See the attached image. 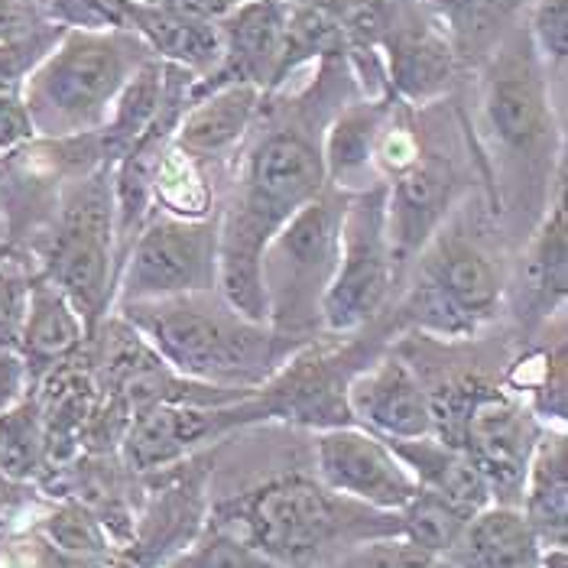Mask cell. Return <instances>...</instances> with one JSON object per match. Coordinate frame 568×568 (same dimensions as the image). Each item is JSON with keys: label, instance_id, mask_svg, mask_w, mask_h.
<instances>
[{"label": "cell", "instance_id": "cell-1", "mask_svg": "<svg viewBox=\"0 0 568 568\" xmlns=\"http://www.w3.org/2000/svg\"><path fill=\"white\" fill-rule=\"evenodd\" d=\"M315 101L270 104L263 98L234 156L227 202L219 209V293L257 322H266L261 286L266 244L325 189L322 131L332 114Z\"/></svg>", "mask_w": 568, "mask_h": 568}, {"label": "cell", "instance_id": "cell-2", "mask_svg": "<svg viewBox=\"0 0 568 568\" xmlns=\"http://www.w3.org/2000/svg\"><path fill=\"white\" fill-rule=\"evenodd\" d=\"M478 69V128L471 140L490 189V212L526 215L536 224L566 173V160L552 88L526 27H514Z\"/></svg>", "mask_w": 568, "mask_h": 568}, {"label": "cell", "instance_id": "cell-3", "mask_svg": "<svg viewBox=\"0 0 568 568\" xmlns=\"http://www.w3.org/2000/svg\"><path fill=\"white\" fill-rule=\"evenodd\" d=\"M276 568H328L377 539L399 536V514L328 490L315 475H280L212 504Z\"/></svg>", "mask_w": 568, "mask_h": 568}, {"label": "cell", "instance_id": "cell-4", "mask_svg": "<svg viewBox=\"0 0 568 568\" xmlns=\"http://www.w3.org/2000/svg\"><path fill=\"white\" fill-rule=\"evenodd\" d=\"M114 315H121L179 377L205 387L257 390L296 354L266 322L237 312L219 290L124 303Z\"/></svg>", "mask_w": 568, "mask_h": 568}, {"label": "cell", "instance_id": "cell-5", "mask_svg": "<svg viewBox=\"0 0 568 568\" xmlns=\"http://www.w3.org/2000/svg\"><path fill=\"white\" fill-rule=\"evenodd\" d=\"M413 263L416 280L396 308V322L442 342H462L500 315L507 263L497 251V234L484 224L481 209H475L468 195Z\"/></svg>", "mask_w": 568, "mask_h": 568}, {"label": "cell", "instance_id": "cell-6", "mask_svg": "<svg viewBox=\"0 0 568 568\" xmlns=\"http://www.w3.org/2000/svg\"><path fill=\"white\" fill-rule=\"evenodd\" d=\"M156 59L133 30L69 27L33 69L20 101L43 140H65L104 128L121 88Z\"/></svg>", "mask_w": 568, "mask_h": 568}, {"label": "cell", "instance_id": "cell-7", "mask_svg": "<svg viewBox=\"0 0 568 568\" xmlns=\"http://www.w3.org/2000/svg\"><path fill=\"white\" fill-rule=\"evenodd\" d=\"M351 195L322 189L286 221L261 257V286L270 332L303 351L322 342V300L338 266V234Z\"/></svg>", "mask_w": 568, "mask_h": 568}, {"label": "cell", "instance_id": "cell-8", "mask_svg": "<svg viewBox=\"0 0 568 568\" xmlns=\"http://www.w3.org/2000/svg\"><path fill=\"white\" fill-rule=\"evenodd\" d=\"M114 166H98L59 189L52 219L40 241V273L55 283L88 328L114 312L118 247H114Z\"/></svg>", "mask_w": 568, "mask_h": 568}, {"label": "cell", "instance_id": "cell-9", "mask_svg": "<svg viewBox=\"0 0 568 568\" xmlns=\"http://www.w3.org/2000/svg\"><path fill=\"white\" fill-rule=\"evenodd\" d=\"M433 423L442 442L458 445L484 475L490 500L517 507L526 468L546 426L520 396L481 377H458L429 387Z\"/></svg>", "mask_w": 568, "mask_h": 568}, {"label": "cell", "instance_id": "cell-10", "mask_svg": "<svg viewBox=\"0 0 568 568\" xmlns=\"http://www.w3.org/2000/svg\"><path fill=\"white\" fill-rule=\"evenodd\" d=\"M399 270L387 224V182L351 195L338 234V266L322 300V332L354 335L384 315Z\"/></svg>", "mask_w": 568, "mask_h": 568}, {"label": "cell", "instance_id": "cell-11", "mask_svg": "<svg viewBox=\"0 0 568 568\" xmlns=\"http://www.w3.org/2000/svg\"><path fill=\"white\" fill-rule=\"evenodd\" d=\"M384 332L381 318L374 328V338H348L342 348H325L322 342L296 351L257 394L247 396L244 416L247 426L283 419L308 426L315 433L354 426L348 409V384L357 371H364L381 351H384Z\"/></svg>", "mask_w": 568, "mask_h": 568}, {"label": "cell", "instance_id": "cell-12", "mask_svg": "<svg viewBox=\"0 0 568 568\" xmlns=\"http://www.w3.org/2000/svg\"><path fill=\"white\" fill-rule=\"evenodd\" d=\"M205 290H219V212L209 219L153 212L118 273L114 308Z\"/></svg>", "mask_w": 568, "mask_h": 568}, {"label": "cell", "instance_id": "cell-13", "mask_svg": "<svg viewBox=\"0 0 568 568\" xmlns=\"http://www.w3.org/2000/svg\"><path fill=\"white\" fill-rule=\"evenodd\" d=\"M215 471L212 452H195L185 462L153 475H140V504L133 514L124 559L140 568H163L202 532L212 514L209 481Z\"/></svg>", "mask_w": 568, "mask_h": 568}, {"label": "cell", "instance_id": "cell-14", "mask_svg": "<svg viewBox=\"0 0 568 568\" xmlns=\"http://www.w3.org/2000/svg\"><path fill=\"white\" fill-rule=\"evenodd\" d=\"M377 49L390 94L409 108L438 104L462 69L442 20L423 0H396Z\"/></svg>", "mask_w": 568, "mask_h": 568}, {"label": "cell", "instance_id": "cell-15", "mask_svg": "<svg viewBox=\"0 0 568 568\" xmlns=\"http://www.w3.org/2000/svg\"><path fill=\"white\" fill-rule=\"evenodd\" d=\"M315 478L328 490L367 504L374 510L396 514L419 484L396 458V452L381 436L361 426H338L315 433Z\"/></svg>", "mask_w": 568, "mask_h": 568}, {"label": "cell", "instance_id": "cell-16", "mask_svg": "<svg viewBox=\"0 0 568 568\" xmlns=\"http://www.w3.org/2000/svg\"><path fill=\"white\" fill-rule=\"evenodd\" d=\"M462 199L465 175L455 156H448L442 146L426 143L423 136L419 156L387 182V224L399 276L409 270V263L416 261V254L429 244V237Z\"/></svg>", "mask_w": 568, "mask_h": 568}, {"label": "cell", "instance_id": "cell-17", "mask_svg": "<svg viewBox=\"0 0 568 568\" xmlns=\"http://www.w3.org/2000/svg\"><path fill=\"white\" fill-rule=\"evenodd\" d=\"M286 0H244L219 20V65L192 85V98L212 88L244 85L263 94L280 91L286 82Z\"/></svg>", "mask_w": 568, "mask_h": 568}, {"label": "cell", "instance_id": "cell-18", "mask_svg": "<svg viewBox=\"0 0 568 568\" xmlns=\"http://www.w3.org/2000/svg\"><path fill=\"white\" fill-rule=\"evenodd\" d=\"M241 403L227 406H185V403H153L136 409L121 438L118 458L133 475H153L185 462L205 442H219L234 429H244Z\"/></svg>", "mask_w": 568, "mask_h": 568}, {"label": "cell", "instance_id": "cell-19", "mask_svg": "<svg viewBox=\"0 0 568 568\" xmlns=\"http://www.w3.org/2000/svg\"><path fill=\"white\" fill-rule=\"evenodd\" d=\"M348 409L354 426L387 442L436 433L426 381L403 351L384 348L364 371L354 374L348 384Z\"/></svg>", "mask_w": 568, "mask_h": 568}, {"label": "cell", "instance_id": "cell-20", "mask_svg": "<svg viewBox=\"0 0 568 568\" xmlns=\"http://www.w3.org/2000/svg\"><path fill=\"white\" fill-rule=\"evenodd\" d=\"M261 88L244 85V82L195 94L175 128L173 146L192 163L205 166L209 173L224 160L234 163L241 143L247 140V133L261 114Z\"/></svg>", "mask_w": 568, "mask_h": 568}, {"label": "cell", "instance_id": "cell-21", "mask_svg": "<svg viewBox=\"0 0 568 568\" xmlns=\"http://www.w3.org/2000/svg\"><path fill=\"white\" fill-rule=\"evenodd\" d=\"M394 94L384 98H354L338 104L322 131V163L325 185L342 195H361L374 185H384L377 173V136L394 108Z\"/></svg>", "mask_w": 568, "mask_h": 568}, {"label": "cell", "instance_id": "cell-22", "mask_svg": "<svg viewBox=\"0 0 568 568\" xmlns=\"http://www.w3.org/2000/svg\"><path fill=\"white\" fill-rule=\"evenodd\" d=\"M568 296V212L566 173L559 179L542 219L532 224L520 263V318L529 332L566 312Z\"/></svg>", "mask_w": 568, "mask_h": 568}, {"label": "cell", "instance_id": "cell-23", "mask_svg": "<svg viewBox=\"0 0 568 568\" xmlns=\"http://www.w3.org/2000/svg\"><path fill=\"white\" fill-rule=\"evenodd\" d=\"M539 342L526 345L507 367L504 387L520 396L546 429H566L568 423V354L566 312L536 328Z\"/></svg>", "mask_w": 568, "mask_h": 568}, {"label": "cell", "instance_id": "cell-24", "mask_svg": "<svg viewBox=\"0 0 568 568\" xmlns=\"http://www.w3.org/2000/svg\"><path fill=\"white\" fill-rule=\"evenodd\" d=\"M128 30H133L160 62L185 69L189 75L205 79L221 59L219 23L160 3L128 0Z\"/></svg>", "mask_w": 568, "mask_h": 568}, {"label": "cell", "instance_id": "cell-25", "mask_svg": "<svg viewBox=\"0 0 568 568\" xmlns=\"http://www.w3.org/2000/svg\"><path fill=\"white\" fill-rule=\"evenodd\" d=\"M88 342V328L75 306L65 300V293L49 283L40 270H33L30 280V303H27V318L20 332V348L17 354L27 364L30 384L37 387L45 374L79 354Z\"/></svg>", "mask_w": 568, "mask_h": 568}, {"label": "cell", "instance_id": "cell-26", "mask_svg": "<svg viewBox=\"0 0 568 568\" xmlns=\"http://www.w3.org/2000/svg\"><path fill=\"white\" fill-rule=\"evenodd\" d=\"M539 549L520 507L487 504L465 524L445 562L452 568H536Z\"/></svg>", "mask_w": 568, "mask_h": 568}, {"label": "cell", "instance_id": "cell-27", "mask_svg": "<svg viewBox=\"0 0 568 568\" xmlns=\"http://www.w3.org/2000/svg\"><path fill=\"white\" fill-rule=\"evenodd\" d=\"M520 514L539 546H568V442L566 429H546L529 458Z\"/></svg>", "mask_w": 568, "mask_h": 568}, {"label": "cell", "instance_id": "cell-28", "mask_svg": "<svg viewBox=\"0 0 568 568\" xmlns=\"http://www.w3.org/2000/svg\"><path fill=\"white\" fill-rule=\"evenodd\" d=\"M387 442V438H384ZM396 452V458L406 465L413 481L423 490H433L438 497L478 514L481 507L494 504L487 481L478 471V465L452 442H442L438 436L423 438H396L387 442Z\"/></svg>", "mask_w": 568, "mask_h": 568}, {"label": "cell", "instance_id": "cell-29", "mask_svg": "<svg viewBox=\"0 0 568 568\" xmlns=\"http://www.w3.org/2000/svg\"><path fill=\"white\" fill-rule=\"evenodd\" d=\"M433 7L448 40L455 45V55L462 65L478 69L484 59L500 45V40L520 27L526 0H423Z\"/></svg>", "mask_w": 568, "mask_h": 568}, {"label": "cell", "instance_id": "cell-30", "mask_svg": "<svg viewBox=\"0 0 568 568\" xmlns=\"http://www.w3.org/2000/svg\"><path fill=\"white\" fill-rule=\"evenodd\" d=\"M33 532L55 556L79 562V566L104 568L118 556V546L108 536L104 524L94 517V510L88 504L75 500V497L49 500V507L43 510L40 524L33 526Z\"/></svg>", "mask_w": 568, "mask_h": 568}, {"label": "cell", "instance_id": "cell-31", "mask_svg": "<svg viewBox=\"0 0 568 568\" xmlns=\"http://www.w3.org/2000/svg\"><path fill=\"white\" fill-rule=\"evenodd\" d=\"M160 101H163V62L150 59L131 82L121 88L104 128L98 131L111 163H118L133 140L150 128V121L160 111Z\"/></svg>", "mask_w": 568, "mask_h": 568}, {"label": "cell", "instance_id": "cell-32", "mask_svg": "<svg viewBox=\"0 0 568 568\" xmlns=\"http://www.w3.org/2000/svg\"><path fill=\"white\" fill-rule=\"evenodd\" d=\"M43 406L37 390L0 413V475L13 481H37L43 471Z\"/></svg>", "mask_w": 568, "mask_h": 568}, {"label": "cell", "instance_id": "cell-33", "mask_svg": "<svg viewBox=\"0 0 568 568\" xmlns=\"http://www.w3.org/2000/svg\"><path fill=\"white\" fill-rule=\"evenodd\" d=\"M396 514H399V539H406L409 546H416L423 552H433L438 559H445V552L455 546L465 524L475 517L471 510L438 497L433 490H423V487Z\"/></svg>", "mask_w": 568, "mask_h": 568}, {"label": "cell", "instance_id": "cell-34", "mask_svg": "<svg viewBox=\"0 0 568 568\" xmlns=\"http://www.w3.org/2000/svg\"><path fill=\"white\" fill-rule=\"evenodd\" d=\"M153 202H156L153 212H166L175 219H209L219 212L212 173L205 166L192 163L189 156H182L173 143H170L160 175H156Z\"/></svg>", "mask_w": 568, "mask_h": 568}, {"label": "cell", "instance_id": "cell-35", "mask_svg": "<svg viewBox=\"0 0 568 568\" xmlns=\"http://www.w3.org/2000/svg\"><path fill=\"white\" fill-rule=\"evenodd\" d=\"M163 568H276L261 549H254L237 529L219 524L209 514L202 532Z\"/></svg>", "mask_w": 568, "mask_h": 568}, {"label": "cell", "instance_id": "cell-36", "mask_svg": "<svg viewBox=\"0 0 568 568\" xmlns=\"http://www.w3.org/2000/svg\"><path fill=\"white\" fill-rule=\"evenodd\" d=\"M526 37L536 49V59L546 72L549 88H566L568 62V0H532Z\"/></svg>", "mask_w": 568, "mask_h": 568}, {"label": "cell", "instance_id": "cell-37", "mask_svg": "<svg viewBox=\"0 0 568 568\" xmlns=\"http://www.w3.org/2000/svg\"><path fill=\"white\" fill-rule=\"evenodd\" d=\"M69 27L62 23H40L27 33L0 40V94H20L33 69L55 49Z\"/></svg>", "mask_w": 568, "mask_h": 568}, {"label": "cell", "instance_id": "cell-38", "mask_svg": "<svg viewBox=\"0 0 568 568\" xmlns=\"http://www.w3.org/2000/svg\"><path fill=\"white\" fill-rule=\"evenodd\" d=\"M30 280L33 270L17 254H7L0 261V351L20 348V332L30 303Z\"/></svg>", "mask_w": 568, "mask_h": 568}, {"label": "cell", "instance_id": "cell-39", "mask_svg": "<svg viewBox=\"0 0 568 568\" xmlns=\"http://www.w3.org/2000/svg\"><path fill=\"white\" fill-rule=\"evenodd\" d=\"M338 568H452L445 559H438L433 552H423L416 546H409L406 539H377L367 542L364 549L351 552L348 559H342Z\"/></svg>", "mask_w": 568, "mask_h": 568}, {"label": "cell", "instance_id": "cell-40", "mask_svg": "<svg viewBox=\"0 0 568 568\" xmlns=\"http://www.w3.org/2000/svg\"><path fill=\"white\" fill-rule=\"evenodd\" d=\"M33 136L37 131H33V121H30L20 94H0V156L20 150Z\"/></svg>", "mask_w": 568, "mask_h": 568}, {"label": "cell", "instance_id": "cell-41", "mask_svg": "<svg viewBox=\"0 0 568 568\" xmlns=\"http://www.w3.org/2000/svg\"><path fill=\"white\" fill-rule=\"evenodd\" d=\"M33 390L27 364L17 351H0V413L20 403L23 396Z\"/></svg>", "mask_w": 568, "mask_h": 568}, {"label": "cell", "instance_id": "cell-42", "mask_svg": "<svg viewBox=\"0 0 568 568\" xmlns=\"http://www.w3.org/2000/svg\"><path fill=\"white\" fill-rule=\"evenodd\" d=\"M40 23H52L33 7V0H0V40L27 33Z\"/></svg>", "mask_w": 568, "mask_h": 568}, {"label": "cell", "instance_id": "cell-43", "mask_svg": "<svg viewBox=\"0 0 568 568\" xmlns=\"http://www.w3.org/2000/svg\"><path fill=\"white\" fill-rule=\"evenodd\" d=\"M536 568H568V546H542Z\"/></svg>", "mask_w": 568, "mask_h": 568}, {"label": "cell", "instance_id": "cell-44", "mask_svg": "<svg viewBox=\"0 0 568 568\" xmlns=\"http://www.w3.org/2000/svg\"><path fill=\"white\" fill-rule=\"evenodd\" d=\"M7 254H13V247H10V244H7V241H0V261H3V257H7Z\"/></svg>", "mask_w": 568, "mask_h": 568}, {"label": "cell", "instance_id": "cell-45", "mask_svg": "<svg viewBox=\"0 0 568 568\" xmlns=\"http://www.w3.org/2000/svg\"><path fill=\"white\" fill-rule=\"evenodd\" d=\"M0 478H3V475H0Z\"/></svg>", "mask_w": 568, "mask_h": 568}]
</instances>
